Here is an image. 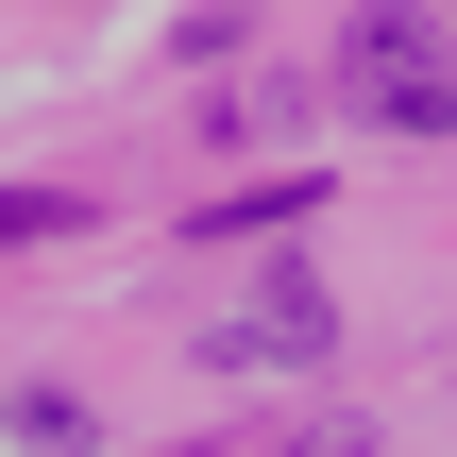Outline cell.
Masks as SVG:
<instances>
[{"mask_svg": "<svg viewBox=\"0 0 457 457\" xmlns=\"http://www.w3.org/2000/svg\"><path fill=\"white\" fill-rule=\"evenodd\" d=\"M339 102L390 119V136H441L457 119V34L424 17V0H373V17L339 34Z\"/></svg>", "mask_w": 457, "mask_h": 457, "instance_id": "1", "label": "cell"}, {"mask_svg": "<svg viewBox=\"0 0 457 457\" xmlns=\"http://www.w3.org/2000/svg\"><path fill=\"white\" fill-rule=\"evenodd\" d=\"M68 220H85L68 187H0V254H34V237H68Z\"/></svg>", "mask_w": 457, "mask_h": 457, "instance_id": "3", "label": "cell"}, {"mask_svg": "<svg viewBox=\"0 0 457 457\" xmlns=\"http://www.w3.org/2000/svg\"><path fill=\"white\" fill-rule=\"evenodd\" d=\"M322 339H339V322H322V288H305V271H271V288H254V322H237L220 356H288V373H305Z\"/></svg>", "mask_w": 457, "mask_h": 457, "instance_id": "2", "label": "cell"}, {"mask_svg": "<svg viewBox=\"0 0 457 457\" xmlns=\"http://www.w3.org/2000/svg\"><path fill=\"white\" fill-rule=\"evenodd\" d=\"M288 457H373V424H305V441H288Z\"/></svg>", "mask_w": 457, "mask_h": 457, "instance_id": "4", "label": "cell"}]
</instances>
